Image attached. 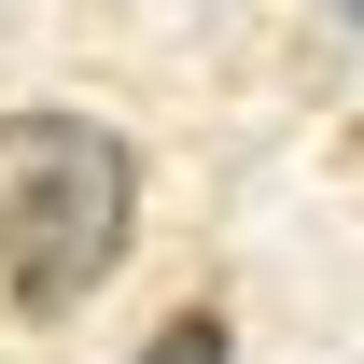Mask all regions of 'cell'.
Listing matches in <instances>:
<instances>
[{"instance_id":"6da1fadb","label":"cell","mask_w":364,"mask_h":364,"mask_svg":"<svg viewBox=\"0 0 364 364\" xmlns=\"http://www.w3.org/2000/svg\"><path fill=\"white\" fill-rule=\"evenodd\" d=\"M140 225V154L98 112H0V280L14 309H85L127 267Z\"/></svg>"},{"instance_id":"7a4b0ae2","label":"cell","mask_w":364,"mask_h":364,"mask_svg":"<svg viewBox=\"0 0 364 364\" xmlns=\"http://www.w3.org/2000/svg\"><path fill=\"white\" fill-rule=\"evenodd\" d=\"M140 364H225V322H210V309H182V322H168Z\"/></svg>"},{"instance_id":"3957f363","label":"cell","mask_w":364,"mask_h":364,"mask_svg":"<svg viewBox=\"0 0 364 364\" xmlns=\"http://www.w3.org/2000/svg\"><path fill=\"white\" fill-rule=\"evenodd\" d=\"M336 14H350V28H364V0H336Z\"/></svg>"}]
</instances>
